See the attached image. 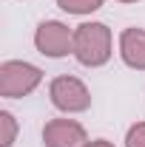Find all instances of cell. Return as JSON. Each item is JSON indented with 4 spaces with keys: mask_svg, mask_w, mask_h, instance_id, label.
I'll return each mask as SVG.
<instances>
[{
    "mask_svg": "<svg viewBox=\"0 0 145 147\" xmlns=\"http://www.w3.org/2000/svg\"><path fill=\"white\" fill-rule=\"evenodd\" d=\"M74 57L80 65H105L111 59V28L105 23H83L74 31Z\"/></svg>",
    "mask_w": 145,
    "mask_h": 147,
    "instance_id": "cell-1",
    "label": "cell"
},
{
    "mask_svg": "<svg viewBox=\"0 0 145 147\" xmlns=\"http://www.w3.org/2000/svg\"><path fill=\"white\" fill-rule=\"evenodd\" d=\"M43 71L31 65V62H20V59H9L0 65V96L6 99H20L26 93H31L40 85Z\"/></svg>",
    "mask_w": 145,
    "mask_h": 147,
    "instance_id": "cell-2",
    "label": "cell"
},
{
    "mask_svg": "<svg viewBox=\"0 0 145 147\" xmlns=\"http://www.w3.org/2000/svg\"><path fill=\"white\" fill-rule=\"evenodd\" d=\"M49 96H51V105L66 110V113H80V110H88V105H91L88 88L77 76H57V79H51Z\"/></svg>",
    "mask_w": 145,
    "mask_h": 147,
    "instance_id": "cell-3",
    "label": "cell"
},
{
    "mask_svg": "<svg viewBox=\"0 0 145 147\" xmlns=\"http://www.w3.org/2000/svg\"><path fill=\"white\" fill-rule=\"evenodd\" d=\"M34 45L40 54L51 57V59H60L68 51H74V31L66 23H60V20H46V23L37 26Z\"/></svg>",
    "mask_w": 145,
    "mask_h": 147,
    "instance_id": "cell-4",
    "label": "cell"
},
{
    "mask_svg": "<svg viewBox=\"0 0 145 147\" xmlns=\"http://www.w3.org/2000/svg\"><path fill=\"white\" fill-rule=\"evenodd\" d=\"M43 142L46 147H85L88 136L83 125L74 119H51L43 127Z\"/></svg>",
    "mask_w": 145,
    "mask_h": 147,
    "instance_id": "cell-5",
    "label": "cell"
},
{
    "mask_svg": "<svg viewBox=\"0 0 145 147\" xmlns=\"http://www.w3.org/2000/svg\"><path fill=\"white\" fill-rule=\"evenodd\" d=\"M120 57L128 68L145 71V31L142 28H125L120 34Z\"/></svg>",
    "mask_w": 145,
    "mask_h": 147,
    "instance_id": "cell-6",
    "label": "cell"
},
{
    "mask_svg": "<svg viewBox=\"0 0 145 147\" xmlns=\"http://www.w3.org/2000/svg\"><path fill=\"white\" fill-rule=\"evenodd\" d=\"M57 6L68 14H91L103 6V0H57Z\"/></svg>",
    "mask_w": 145,
    "mask_h": 147,
    "instance_id": "cell-7",
    "label": "cell"
},
{
    "mask_svg": "<svg viewBox=\"0 0 145 147\" xmlns=\"http://www.w3.org/2000/svg\"><path fill=\"white\" fill-rule=\"evenodd\" d=\"M0 127H3L0 144H3V147H12L14 136H17V122H14V116H12L9 110H3V113H0Z\"/></svg>",
    "mask_w": 145,
    "mask_h": 147,
    "instance_id": "cell-8",
    "label": "cell"
},
{
    "mask_svg": "<svg viewBox=\"0 0 145 147\" xmlns=\"http://www.w3.org/2000/svg\"><path fill=\"white\" fill-rule=\"evenodd\" d=\"M125 147H145V122H137V125L128 127Z\"/></svg>",
    "mask_w": 145,
    "mask_h": 147,
    "instance_id": "cell-9",
    "label": "cell"
},
{
    "mask_svg": "<svg viewBox=\"0 0 145 147\" xmlns=\"http://www.w3.org/2000/svg\"><path fill=\"white\" fill-rule=\"evenodd\" d=\"M85 147H114L111 142H105V139H94V142H88Z\"/></svg>",
    "mask_w": 145,
    "mask_h": 147,
    "instance_id": "cell-10",
    "label": "cell"
},
{
    "mask_svg": "<svg viewBox=\"0 0 145 147\" xmlns=\"http://www.w3.org/2000/svg\"><path fill=\"white\" fill-rule=\"evenodd\" d=\"M120 3H137V0H120Z\"/></svg>",
    "mask_w": 145,
    "mask_h": 147,
    "instance_id": "cell-11",
    "label": "cell"
}]
</instances>
